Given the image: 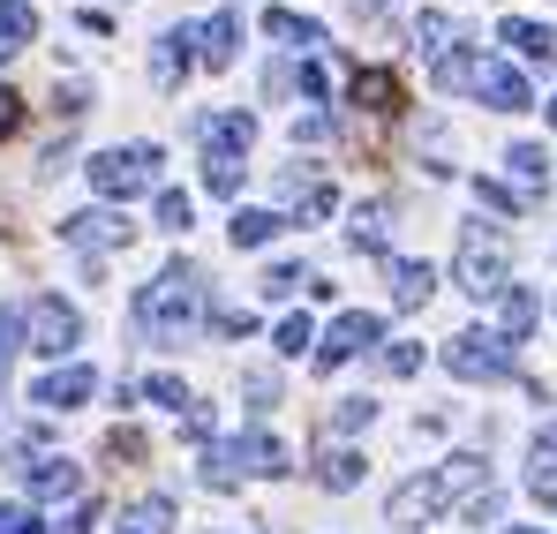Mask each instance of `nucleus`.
<instances>
[{
  "instance_id": "1",
  "label": "nucleus",
  "mask_w": 557,
  "mask_h": 534,
  "mask_svg": "<svg viewBox=\"0 0 557 534\" xmlns=\"http://www.w3.org/2000/svg\"><path fill=\"white\" fill-rule=\"evenodd\" d=\"M136 324H144L159 347H182L188 332L203 324V271L196 264H166L144 294H136Z\"/></svg>"
},
{
  "instance_id": "2",
  "label": "nucleus",
  "mask_w": 557,
  "mask_h": 534,
  "mask_svg": "<svg viewBox=\"0 0 557 534\" xmlns=\"http://www.w3.org/2000/svg\"><path fill=\"white\" fill-rule=\"evenodd\" d=\"M453 278H460V294H474V301H497V294L512 286V257H505V234L474 219V226L460 234V264H453Z\"/></svg>"
},
{
  "instance_id": "3",
  "label": "nucleus",
  "mask_w": 557,
  "mask_h": 534,
  "mask_svg": "<svg viewBox=\"0 0 557 534\" xmlns=\"http://www.w3.org/2000/svg\"><path fill=\"white\" fill-rule=\"evenodd\" d=\"M91 188L106 196V203L128 211V196L159 188V144H113V151H98L91 159Z\"/></svg>"
},
{
  "instance_id": "4",
  "label": "nucleus",
  "mask_w": 557,
  "mask_h": 534,
  "mask_svg": "<svg viewBox=\"0 0 557 534\" xmlns=\"http://www.w3.org/2000/svg\"><path fill=\"white\" fill-rule=\"evenodd\" d=\"M445 369H453L460 384H497V376H512V339L490 332V324L453 332V339H445Z\"/></svg>"
},
{
  "instance_id": "5",
  "label": "nucleus",
  "mask_w": 557,
  "mask_h": 534,
  "mask_svg": "<svg viewBox=\"0 0 557 534\" xmlns=\"http://www.w3.org/2000/svg\"><path fill=\"white\" fill-rule=\"evenodd\" d=\"M23 332H30V355H46V361H61L76 339H84V316L61 301V294H38L30 309H23Z\"/></svg>"
},
{
  "instance_id": "6",
  "label": "nucleus",
  "mask_w": 557,
  "mask_h": 534,
  "mask_svg": "<svg viewBox=\"0 0 557 534\" xmlns=\"http://www.w3.org/2000/svg\"><path fill=\"white\" fill-rule=\"evenodd\" d=\"M453 505V489H445V474H414V482H399L392 489V505H384V520L392 527H430L437 512Z\"/></svg>"
},
{
  "instance_id": "7",
  "label": "nucleus",
  "mask_w": 557,
  "mask_h": 534,
  "mask_svg": "<svg viewBox=\"0 0 557 534\" xmlns=\"http://www.w3.org/2000/svg\"><path fill=\"white\" fill-rule=\"evenodd\" d=\"M474 98H482V105H497V113H528V105H535V90H528V76H520V69H512V61H490V53H482V61H474Z\"/></svg>"
},
{
  "instance_id": "8",
  "label": "nucleus",
  "mask_w": 557,
  "mask_h": 534,
  "mask_svg": "<svg viewBox=\"0 0 557 534\" xmlns=\"http://www.w3.org/2000/svg\"><path fill=\"white\" fill-rule=\"evenodd\" d=\"M376 339H384V324H376L370 309H347L324 339H317V369H339V361H355V355H370Z\"/></svg>"
},
{
  "instance_id": "9",
  "label": "nucleus",
  "mask_w": 557,
  "mask_h": 534,
  "mask_svg": "<svg viewBox=\"0 0 557 534\" xmlns=\"http://www.w3.org/2000/svg\"><path fill=\"white\" fill-rule=\"evenodd\" d=\"M128 211H76V219H61V241L69 249H128Z\"/></svg>"
},
{
  "instance_id": "10",
  "label": "nucleus",
  "mask_w": 557,
  "mask_h": 534,
  "mask_svg": "<svg viewBox=\"0 0 557 534\" xmlns=\"http://www.w3.org/2000/svg\"><path fill=\"white\" fill-rule=\"evenodd\" d=\"M91 392H98V376L84 369V361H69V369H53V376L30 392V407H46V414H69V407H84Z\"/></svg>"
},
{
  "instance_id": "11",
  "label": "nucleus",
  "mask_w": 557,
  "mask_h": 534,
  "mask_svg": "<svg viewBox=\"0 0 557 534\" xmlns=\"http://www.w3.org/2000/svg\"><path fill=\"white\" fill-rule=\"evenodd\" d=\"M234 53H242V8H219V15L196 30V61H203V69H234Z\"/></svg>"
},
{
  "instance_id": "12",
  "label": "nucleus",
  "mask_w": 557,
  "mask_h": 534,
  "mask_svg": "<svg viewBox=\"0 0 557 534\" xmlns=\"http://www.w3.org/2000/svg\"><path fill=\"white\" fill-rule=\"evenodd\" d=\"M234 459H242V474H264V482H278V474H294V451L278 445V437H264V430L234 437Z\"/></svg>"
},
{
  "instance_id": "13",
  "label": "nucleus",
  "mask_w": 557,
  "mask_h": 534,
  "mask_svg": "<svg viewBox=\"0 0 557 534\" xmlns=\"http://www.w3.org/2000/svg\"><path fill=\"white\" fill-rule=\"evenodd\" d=\"M188 46H196V30H159V46H151V84H159V90H174L188 69H196Z\"/></svg>"
},
{
  "instance_id": "14",
  "label": "nucleus",
  "mask_w": 557,
  "mask_h": 534,
  "mask_svg": "<svg viewBox=\"0 0 557 534\" xmlns=\"http://www.w3.org/2000/svg\"><path fill=\"white\" fill-rule=\"evenodd\" d=\"M497 38H505V46H512L520 61H543V69L557 61V38H550V23H528V15H505V23H497Z\"/></svg>"
},
{
  "instance_id": "15",
  "label": "nucleus",
  "mask_w": 557,
  "mask_h": 534,
  "mask_svg": "<svg viewBox=\"0 0 557 534\" xmlns=\"http://www.w3.org/2000/svg\"><path fill=\"white\" fill-rule=\"evenodd\" d=\"M430 294H437V271L422 264V257H392V301L399 309H422Z\"/></svg>"
},
{
  "instance_id": "16",
  "label": "nucleus",
  "mask_w": 557,
  "mask_h": 534,
  "mask_svg": "<svg viewBox=\"0 0 557 534\" xmlns=\"http://www.w3.org/2000/svg\"><path fill=\"white\" fill-rule=\"evenodd\" d=\"M535 316H543V301H535L528 286H505V294H497V332H505L512 347H520V339L535 332Z\"/></svg>"
},
{
  "instance_id": "17",
  "label": "nucleus",
  "mask_w": 557,
  "mask_h": 534,
  "mask_svg": "<svg viewBox=\"0 0 557 534\" xmlns=\"http://www.w3.org/2000/svg\"><path fill=\"white\" fill-rule=\"evenodd\" d=\"M196 136H211V151H234V159H242V151L257 144V121H249V113H219V121L203 113V121H196Z\"/></svg>"
},
{
  "instance_id": "18",
  "label": "nucleus",
  "mask_w": 557,
  "mask_h": 534,
  "mask_svg": "<svg viewBox=\"0 0 557 534\" xmlns=\"http://www.w3.org/2000/svg\"><path fill=\"white\" fill-rule=\"evenodd\" d=\"M264 30H272L278 46H294V53H317V46H324V23H309V15H294V8H272Z\"/></svg>"
},
{
  "instance_id": "19",
  "label": "nucleus",
  "mask_w": 557,
  "mask_h": 534,
  "mask_svg": "<svg viewBox=\"0 0 557 534\" xmlns=\"http://www.w3.org/2000/svg\"><path fill=\"white\" fill-rule=\"evenodd\" d=\"M505 166H512V181H520V196H543V188H550V151H543V144H512Z\"/></svg>"
},
{
  "instance_id": "20",
  "label": "nucleus",
  "mask_w": 557,
  "mask_h": 534,
  "mask_svg": "<svg viewBox=\"0 0 557 534\" xmlns=\"http://www.w3.org/2000/svg\"><path fill=\"white\" fill-rule=\"evenodd\" d=\"M528 489L557 505V422L543 430V437H535V445H528Z\"/></svg>"
},
{
  "instance_id": "21",
  "label": "nucleus",
  "mask_w": 557,
  "mask_h": 534,
  "mask_svg": "<svg viewBox=\"0 0 557 534\" xmlns=\"http://www.w3.org/2000/svg\"><path fill=\"white\" fill-rule=\"evenodd\" d=\"M30 489H38V497H76V489H84V467H76V459H38V467H30Z\"/></svg>"
},
{
  "instance_id": "22",
  "label": "nucleus",
  "mask_w": 557,
  "mask_h": 534,
  "mask_svg": "<svg viewBox=\"0 0 557 534\" xmlns=\"http://www.w3.org/2000/svg\"><path fill=\"white\" fill-rule=\"evenodd\" d=\"M113 534H174V497H144V505H128Z\"/></svg>"
},
{
  "instance_id": "23",
  "label": "nucleus",
  "mask_w": 557,
  "mask_h": 534,
  "mask_svg": "<svg viewBox=\"0 0 557 534\" xmlns=\"http://www.w3.org/2000/svg\"><path fill=\"white\" fill-rule=\"evenodd\" d=\"M30 30H38L30 0H0V61H8V53H23V46H30Z\"/></svg>"
},
{
  "instance_id": "24",
  "label": "nucleus",
  "mask_w": 557,
  "mask_h": 534,
  "mask_svg": "<svg viewBox=\"0 0 557 534\" xmlns=\"http://www.w3.org/2000/svg\"><path fill=\"white\" fill-rule=\"evenodd\" d=\"M278 226H286L278 211H234V219H226V234H234V249H264V241H272Z\"/></svg>"
},
{
  "instance_id": "25",
  "label": "nucleus",
  "mask_w": 557,
  "mask_h": 534,
  "mask_svg": "<svg viewBox=\"0 0 557 534\" xmlns=\"http://www.w3.org/2000/svg\"><path fill=\"white\" fill-rule=\"evenodd\" d=\"M362 474H370V467H362V451H324V467H317V482H324L332 497H347Z\"/></svg>"
},
{
  "instance_id": "26",
  "label": "nucleus",
  "mask_w": 557,
  "mask_h": 534,
  "mask_svg": "<svg viewBox=\"0 0 557 534\" xmlns=\"http://www.w3.org/2000/svg\"><path fill=\"white\" fill-rule=\"evenodd\" d=\"M384 234H392V211H384V203H362V211H355V226H347V241H355V249H370V257H384Z\"/></svg>"
},
{
  "instance_id": "27",
  "label": "nucleus",
  "mask_w": 557,
  "mask_h": 534,
  "mask_svg": "<svg viewBox=\"0 0 557 534\" xmlns=\"http://www.w3.org/2000/svg\"><path fill=\"white\" fill-rule=\"evenodd\" d=\"M355 105H370V113H392V105H399V84H392L384 69H355Z\"/></svg>"
},
{
  "instance_id": "28",
  "label": "nucleus",
  "mask_w": 557,
  "mask_h": 534,
  "mask_svg": "<svg viewBox=\"0 0 557 534\" xmlns=\"http://www.w3.org/2000/svg\"><path fill=\"white\" fill-rule=\"evenodd\" d=\"M414 46H422V53H437V61H445V46H460V23H453V15H437V8H430V15H414Z\"/></svg>"
},
{
  "instance_id": "29",
  "label": "nucleus",
  "mask_w": 557,
  "mask_h": 534,
  "mask_svg": "<svg viewBox=\"0 0 557 534\" xmlns=\"http://www.w3.org/2000/svg\"><path fill=\"white\" fill-rule=\"evenodd\" d=\"M242 482V459H234V445H211L203 451V489H234Z\"/></svg>"
},
{
  "instance_id": "30",
  "label": "nucleus",
  "mask_w": 557,
  "mask_h": 534,
  "mask_svg": "<svg viewBox=\"0 0 557 534\" xmlns=\"http://www.w3.org/2000/svg\"><path fill=\"white\" fill-rule=\"evenodd\" d=\"M159 226H166V234H188V226H196V203H188L182 188H159Z\"/></svg>"
},
{
  "instance_id": "31",
  "label": "nucleus",
  "mask_w": 557,
  "mask_h": 534,
  "mask_svg": "<svg viewBox=\"0 0 557 534\" xmlns=\"http://www.w3.org/2000/svg\"><path fill=\"white\" fill-rule=\"evenodd\" d=\"M474 203H482V211H520V203H535V196H520L512 181H474Z\"/></svg>"
},
{
  "instance_id": "32",
  "label": "nucleus",
  "mask_w": 557,
  "mask_h": 534,
  "mask_svg": "<svg viewBox=\"0 0 557 534\" xmlns=\"http://www.w3.org/2000/svg\"><path fill=\"white\" fill-rule=\"evenodd\" d=\"M309 286H317V278H309L301 264H272V271H264V294H272V301H286V294H309Z\"/></svg>"
},
{
  "instance_id": "33",
  "label": "nucleus",
  "mask_w": 557,
  "mask_h": 534,
  "mask_svg": "<svg viewBox=\"0 0 557 534\" xmlns=\"http://www.w3.org/2000/svg\"><path fill=\"white\" fill-rule=\"evenodd\" d=\"M203 181H211L219 196H234V188H242V159H234V151H211V159H203Z\"/></svg>"
},
{
  "instance_id": "34",
  "label": "nucleus",
  "mask_w": 557,
  "mask_h": 534,
  "mask_svg": "<svg viewBox=\"0 0 557 534\" xmlns=\"http://www.w3.org/2000/svg\"><path fill=\"white\" fill-rule=\"evenodd\" d=\"M474 61H482V53H445V61H437V90H467L474 84Z\"/></svg>"
},
{
  "instance_id": "35",
  "label": "nucleus",
  "mask_w": 557,
  "mask_h": 534,
  "mask_svg": "<svg viewBox=\"0 0 557 534\" xmlns=\"http://www.w3.org/2000/svg\"><path fill=\"white\" fill-rule=\"evenodd\" d=\"M301 347H317V324H309V316H286V324H278V355L301 361Z\"/></svg>"
},
{
  "instance_id": "36",
  "label": "nucleus",
  "mask_w": 557,
  "mask_h": 534,
  "mask_svg": "<svg viewBox=\"0 0 557 534\" xmlns=\"http://www.w3.org/2000/svg\"><path fill=\"white\" fill-rule=\"evenodd\" d=\"M370 414H376V399H339L332 407V430L347 437V430H370Z\"/></svg>"
},
{
  "instance_id": "37",
  "label": "nucleus",
  "mask_w": 557,
  "mask_h": 534,
  "mask_svg": "<svg viewBox=\"0 0 557 534\" xmlns=\"http://www.w3.org/2000/svg\"><path fill=\"white\" fill-rule=\"evenodd\" d=\"M15 339H23V316L0 309V392H8V361H15Z\"/></svg>"
},
{
  "instance_id": "38",
  "label": "nucleus",
  "mask_w": 557,
  "mask_h": 534,
  "mask_svg": "<svg viewBox=\"0 0 557 534\" xmlns=\"http://www.w3.org/2000/svg\"><path fill=\"white\" fill-rule=\"evenodd\" d=\"M497 512H505V497H497V489H490V482H482V489H474V497H467V520H474V527H490V520H497Z\"/></svg>"
},
{
  "instance_id": "39",
  "label": "nucleus",
  "mask_w": 557,
  "mask_h": 534,
  "mask_svg": "<svg viewBox=\"0 0 557 534\" xmlns=\"http://www.w3.org/2000/svg\"><path fill=\"white\" fill-rule=\"evenodd\" d=\"M144 399H159V407H174V414H182V407H188L182 376H151V384H144Z\"/></svg>"
},
{
  "instance_id": "40",
  "label": "nucleus",
  "mask_w": 557,
  "mask_h": 534,
  "mask_svg": "<svg viewBox=\"0 0 557 534\" xmlns=\"http://www.w3.org/2000/svg\"><path fill=\"white\" fill-rule=\"evenodd\" d=\"M91 527H98V505H91V497H84V505H76L69 520H53V527H46V534H91Z\"/></svg>"
},
{
  "instance_id": "41",
  "label": "nucleus",
  "mask_w": 557,
  "mask_h": 534,
  "mask_svg": "<svg viewBox=\"0 0 557 534\" xmlns=\"http://www.w3.org/2000/svg\"><path fill=\"white\" fill-rule=\"evenodd\" d=\"M384 369H392V376H414V369H422V347H407V339L384 347Z\"/></svg>"
},
{
  "instance_id": "42",
  "label": "nucleus",
  "mask_w": 557,
  "mask_h": 534,
  "mask_svg": "<svg viewBox=\"0 0 557 534\" xmlns=\"http://www.w3.org/2000/svg\"><path fill=\"white\" fill-rule=\"evenodd\" d=\"M15 128H23V98L0 84V136H15Z\"/></svg>"
},
{
  "instance_id": "43",
  "label": "nucleus",
  "mask_w": 557,
  "mask_h": 534,
  "mask_svg": "<svg viewBox=\"0 0 557 534\" xmlns=\"http://www.w3.org/2000/svg\"><path fill=\"white\" fill-rule=\"evenodd\" d=\"M0 534H38V520H30L23 505H8V512H0Z\"/></svg>"
},
{
  "instance_id": "44",
  "label": "nucleus",
  "mask_w": 557,
  "mask_h": 534,
  "mask_svg": "<svg viewBox=\"0 0 557 534\" xmlns=\"http://www.w3.org/2000/svg\"><path fill=\"white\" fill-rule=\"evenodd\" d=\"M505 534H543V527H505Z\"/></svg>"
},
{
  "instance_id": "45",
  "label": "nucleus",
  "mask_w": 557,
  "mask_h": 534,
  "mask_svg": "<svg viewBox=\"0 0 557 534\" xmlns=\"http://www.w3.org/2000/svg\"><path fill=\"white\" fill-rule=\"evenodd\" d=\"M550 128H557V98H550Z\"/></svg>"
}]
</instances>
